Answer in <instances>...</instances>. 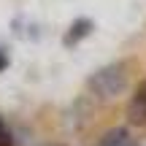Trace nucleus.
Segmentation results:
<instances>
[{
	"mask_svg": "<svg viewBox=\"0 0 146 146\" xmlns=\"http://www.w3.org/2000/svg\"><path fill=\"white\" fill-rule=\"evenodd\" d=\"M127 62H108L87 78V89L98 100H114L127 89Z\"/></svg>",
	"mask_w": 146,
	"mask_h": 146,
	"instance_id": "f257e3e1",
	"label": "nucleus"
},
{
	"mask_svg": "<svg viewBox=\"0 0 146 146\" xmlns=\"http://www.w3.org/2000/svg\"><path fill=\"white\" fill-rule=\"evenodd\" d=\"M127 116L133 125H146V78L135 87L130 103H127Z\"/></svg>",
	"mask_w": 146,
	"mask_h": 146,
	"instance_id": "f03ea898",
	"label": "nucleus"
},
{
	"mask_svg": "<svg viewBox=\"0 0 146 146\" xmlns=\"http://www.w3.org/2000/svg\"><path fill=\"white\" fill-rule=\"evenodd\" d=\"M98 146H138V143H135V138L130 135L127 127H114V130H108L100 138Z\"/></svg>",
	"mask_w": 146,
	"mask_h": 146,
	"instance_id": "7ed1b4c3",
	"label": "nucleus"
},
{
	"mask_svg": "<svg viewBox=\"0 0 146 146\" xmlns=\"http://www.w3.org/2000/svg\"><path fill=\"white\" fill-rule=\"evenodd\" d=\"M89 33H92V22L89 19H78V22H73L70 33H65V43H68V46H76V43L81 41L84 35H89Z\"/></svg>",
	"mask_w": 146,
	"mask_h": 146,
	"instance_id": "20e7f679",
	"label": "nucleus"
},
{
	"mask_svg": "<svg viewBox=\"0 0 146 146\" xmlns=\"http://www.w3.org/2000/svg\"><path fill=\"white\" fill-rule=\"evenodd\" d=\"M0 146H16V141H14V133H11L8 122L3 119V114H0Z\"/></svg>",
	"mask_w": 146,
	"mask_h": 146,
	"instance_id": "39448f33",
	"label": "nucleus"
},
{
	"mask_svg": "<svg viewBox=\"0 0 146 146\" xmlns=\"http://www.w3.org/2000/svg\"><path fill=\"white\" fill-rule=\"evenodd\" d=\"M5 68H8V57H5L3 49H0V70H5Z\"/></svg>",
	"mask_w": 146,
	"mask_h": 146,
	"instance_id": "423d86ee",
	"label": "nucleus"
}]
</instances>
